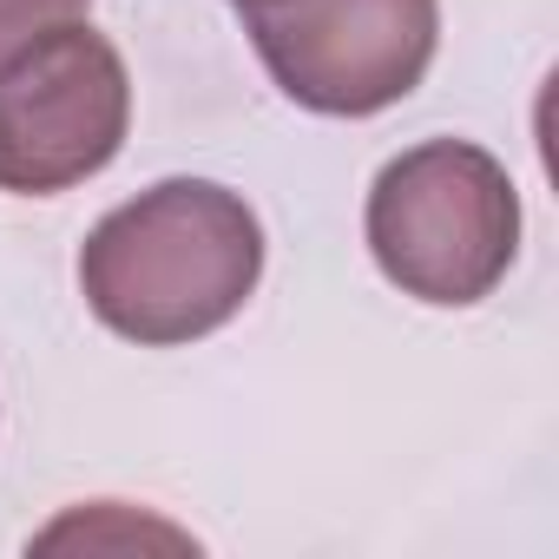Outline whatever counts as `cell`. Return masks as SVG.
<instances>
[{
	"label": "cell",
	"instance_id": "cell-1",
	"mask_svg": "<svg viewBox=\"0 0 559 559\" xmlns=\"http://www.w3.org/2000/svg\"><path fill=\"white\" fill-rule=\"evenodd\" d=\"M263 284V224L217 178H158L112 204L80 243L86 310L139 343L185 349L217 336Z\"/></svg>",
	"mask_w": 559,
	"mask_h": 559
},
{
	"label": "cell",
	"instance_id": "cell-5",
	"mask_svg": "<svg viewBox=\"0 0 559 559\" xmlns=\"http://www.w3.org/2000/svg\"><path fill=\"white\" fill-rule=\"evenodd\" d=\"M93 0H0V67H8L21 47H34L40 34L67 27V21H86Z\"/></svg>",
	"mask_w": 559,
	"mask_h": 559
},
{
	"label": "cell",
	"instance_id": "cell-2",
	"mask_svg": "<svg viewBox=\"0 0 559 559\" xmlns=\"http://www.w3.org/2000/svg\"><path fill=\"white\" fill-rule=\"evenodd\" d=\"M362 237L402 297L428 310H474L520 257V191L487 145L421 139L376 171Z\"/></svg>",
	"mask_w": 559,
	"mask_h": 559
},
{
	"label": "cell",
	"instance_id": "cell-4",
	"mask_svg": "<svg viewBox=\"0 0 559 559\" xmlns=\"http://www.w3.org/2000/svg\"><path fill=\"white\" fill-rule=\"evenodd\" d=\"M132 132V73L119 47L67 21L0 67V191L60 198L99 178Z\"/></svg>",
	"mask_w": 559,
	"mask_h": 559
},
{
	"label": "cell",
	"instance_id": "cell-6",
	"mask_svg": "<svg viewBox=\"0 0 559 559\" xmlns=\"http://www.w3.org/2000/svg\"><path fill=\"white\" fill-rule=\"evenodd\" d=\"M237 8H257V0H237Z\"/></svg>",
	"mask_w": 559,
	"mask_h": 559
},
{
	"label": "cell",
	"instance_id": "cell-3",
	"mask_svg": "<svg viewBox=\"0 0 559 559\" xmlns=\"http://www.w3.org/2000/svg\"><path fill=\"white\" fill-rule=\"evenodd\" d=\"M237 14L276 93L323 119L402 106L441 47V0H257Z\"/></svg>",
	"mask_w": 559,
	"mask_h": 559
}]
</instances>
